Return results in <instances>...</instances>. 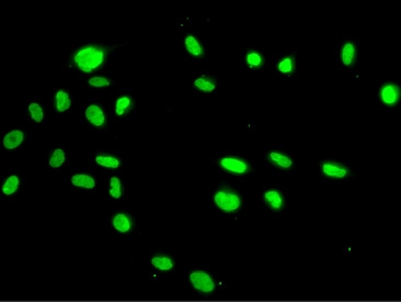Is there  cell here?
I'll list each match as a JSON object with an SVG mask.
<instances>
[{"mask_svg": "<svg viewBox=\"0 0 401 302\" xmlns=\"http://www.w3.org/2000/svg\"><path fill=\"white\" fill-rule=\"evenodd\" d=\"M112 225L113 228L120 233H127L132 230V219H130L126 214H116L112 219Z\"/></svg>", "mask_w": 401, "mask_h": 302, "instance_id": "cell-13", "label": "cell"}, {"mask_svg": "<svg viewBox=\"0 0 401 302\" xmlns=\"http://www.w3.org/2000/svg\"><path fill=\"white\" fill-rule=\"evenodd\" d=\"M151 264H153L156 269L161 271H169L174 268L175 266L174 262H172V259L170 257L163 255L155 256L153 259H151Z\"/></svg>", "mask_w": 401, "mask_h": 302, "instance_id": "cell-19", "label": "cell"}, {"mask_svg": "<svg viewBox=\"0 0 401 302\" xmlns=\"http://www.w3.org/2000/svg\"><path fill=\"white\" fill-rule=\"evenodd\" d=\"M19 185H20V179L17 175L9 176L3 185V188H2L3 194L6 196L13 195L18 190Z\"/></svg>", "mask_w": 401, "mask_h": 302, "instance_id": "cell-21", "label": "cell"}, {"mask_svg": "<svg viewBox=\"0 0 401 302\" xmlns=\"http://www.w3.org/2000/svg\"><path fill=\"white\" fill-rule=\"evenodd\" d=\"M266 157L270 163L281 169H289L294 164L292 157L280 150H270Z\"/></svg>", "mask_w": 401, "mask_h": 302, "instance_id": "cell-10", "label": "cell"}, {"mask_svg": "<svg viewBox=\"0 0 401 302\" xmlns=\"http://www.w3.org/2000/svg\"><path fill=\"white\" fill-rule=\"evenodd\" d=\"M72 100L69 94L65 90H58L55 94V107L58 112H65L71 108Z\"/></svg>", "mask_w": 401, "mask_h": 302, "instance_id": "cell-16", "label": "cell"}, {"mask_svg": "<svg viewBox=\"0 0 401 302\" xmlns=\"http://www.w3.org/2000/svg\"><path fill=\"white\" fill-rule=\"evenodd\" d=\"M109 194L113 199H120L123 194V188H122V183L119 178L113 176L110 179V189Z\"/></svg>", "mask_w": 401, "mask_h": 302, "instance_id": "cell-24", "label": "cell"}, {"mask_svg": "<svg viewBox=\"0 0 401 302\" xmlns=\"http://www.w3.org/2000/svg\"><path fill=\"white\" fill-rule=\"evenodd\" d=\"M264 201L268 207L273 211H281L284 208L285 199L283 197L282 192L278 189H269L263 195Z\"/></svg>", "mask_w": 401, "mask_h": 302, "instance_id": "cell-8", "label": "cell"}, {"mask_svg": "<svg viewBox=\"0 0 401 302\" xmlns=\"http://www.w3.org/2000/svg\"><path fill=\"white\" fill-rule=\"evenodd\" d=\"M214 202L219 210L227 212V214L236 212L241 207L240 196L229 187L218 189L214 195Z\"/></svg>", "mask_w": 401, "mask_h": 302, "instance_id": "cell-2", "label": "cell"}, {"mask_svg": "<svg viewBox=\"0 0 401 302\" xmlns=\"http://www.w3.org/2000/svg\"><path fill=\"white\" fill-rule=\"evenodd\" d=\"M107 52L105 49L95 45H87L81 47L74 55V63L81 72L86 74L92 73L103 65Z\"/></svg>", "mask_w": 401, "mask_h": 302, "instance_id": "cell-1", "label": "cell"}, {"mask_svg": "<svg viewBox=\"0 0 401 302\" xmlns=\"http://www.w3.org/2000/svg\"><path fill=\"white\" fill-rule=\"evenodd\" d=\"M190 280L193 287L199 292L211 293L215 289V283L210 274L205 271H193L190 275Z\"/></svg>", "mask_w": 401, "mask_h": 302, "instance_id": "cell-6", "label": "cell"}, {"mask_svg": "<svg viewBox=\"0 0 401 302\" xmlns=\"http://www.w3.org/2000/svg\"><path fill=\"white\" fill-rule=\"evenodd\" d=\"M29 112L31 118L34 122H42L44 119V111H43V108L41 107L38 102H32V104L29 106Z\"/></svg>", "mask_w": 401, "mask_h": 302, "instance_id": "cell-25", "label": "cell"}, {"mask_svg": "<svg viewBox=\"0 0 401 302\" xmlns=\"http://www.w3.org/2000/svg\"><path fill=\"white\" fill-rule=\"evenodd\" d=\"M219 166L227 173L233 175H245L250 171V165L244 160L237 156H225L218 161Z\"/></svg>", "mask_w": 401, "mask_h": 302, "instance_id": "cell-3", "label": "cell"}, {"mask_svg": "<svg viewBox=\"0 0 401 302\" xmlns=\"http://www.w3.org/2000/svg\"><path fill=\"white\" fill-rule=\"evenodd\" d=\"M24 141V133L21 130H12V131L8 132L3 140L4 147L6 149H16L19 147Z\"/></svg>", "mask_w": 401, "mask_h": 302, "instance_id": "cell-11", "label": "cell"}, {"mask_svg": "<svg viewBox=\"0 0 401 302\" xmlns=\"http://www.w3.org/2000/svg\"><path fill=\"white\" fill-rule=\"evenodd\" d=\"M263 55L258 51H249L246 55V63L250 68H259L263 65Z\"/></svg>", "mask_w": 401, "mask_h": 302, "instance_id": "cell-22", "label": "cell"}, {"mask_svg": "<svg viewBox=\"0 0 401 302\" xmlns=\"http://www.w3.org/2000/svg\"><path fill=\"white\" fill-rule=\"evenodd\" d=\"M65 161H66L65 152L63 149L57 148L52 153V155L50 157V161H48V164H50V166L52 168H59L60 166H63Z\"/></svg>", "mask_w": 401, "mask_h": 302, "instance_id": "cell-23", "label": "cell"}, {"mask_svg": "<svg viewBox=\"0 0 401 302\" xmlns=\"http://www.w3.org/2000/svg\"><path fill=\"white\" fill-rule=\"evenodd\" d=\"M320 169L324 177L335 180L344 179V178H347L350 175V169L344 164L336 161L322 162Z\"/></svg>", "mask_w": 401, "mask_h": 302, "instance_id": "cell-5", "label": "cell"}, {"mask_svg": "<svg viewBox=\"0 0 401 302\" xmlns=\"http://www.w3.org/2000/svg\"><path fill=\"white\" fill-rule=\"evenodd\" d=\"M89 85L95 87V88H102V87H108L111 84V81H110L107 77H103V76H94L91 77L89 80Z\"/></svg>", "mask_w": 401, "mask_h": 302, "instance_id": "cell-26", "label": "cell"}, {"mask_svg": "<svg viewBox=\"0 0 401 302\" xmlns=\"http://www.w3.org/2000/svg\"><path fill=\"white\" fill-rule=\"evenodd\" d=\"M194 87L199 92L210 94L216 89V81L209 76H201L194 80Z\"/></svg>", "mask_w": 401, "mask_h": 302, "instance_id": "cell-17", "label": "cell"}, {"mask_svg": "<svg viewBox=\"0 0 401 302\" xmlns=\"http://www.w3.org/2000/svg\"><path fill=\"white\" fill-rule=\"evenodd\" d=\"M95 163L102 167L110 168V169H116L120 166V160L112 155H105V154L96 155Z\"/></svg>", "mask_w": 401, "mask_h": 302, "instance_id": "cell-18", "label": "cell"}, {"mask_svg": "<svg viewBox=\"0 0 401 302\" xmlns=\"http://www.w3.org/2000/svg\"><path fill=\"white\" fill-rule=\"evenodd\" d=\"M85 116L89 123L95 128H101L106 123V114L100 106L90 105L85 111Z\"/></svg>", "mask_w": 401, "mask_h": 302, "instance_id": "cell-9", "label": "cell"}, {"mask_svg": "<svg viewBox=\"0 0 401 302\" xmlns=\"http://www.w3.org/2000/svg\"><path fill=\"white\" fill-rule=\"evenodd\" d=\"M184 46L191 56L196 57V58L203 57V55H204L203 45L201 44L199 41L194 36H192V34H188V36L185 37Z\"/></svg>", "mask_w": 401, "mask_h": 302, "instance_id": "cell-12", "label": "cell"}, {"mask_svg": "<svg viewBox=\"0 0 401 302\" xmlns=\"http://www.w3.org/2000/svg\"><path fill=\"white\" fill-rule=\"evenodd\" d=\"M132 98L128 96H122L115 101V113L117 116H123L128 112V110L132 107Z\"/></svg>", "mask_w": 401, "mask_h": 302, "instance_id": "cell-20", "label": "cell"}, {"mask_svg": "<svg viewBox=\"0 0 401 302\" xmlns=\"http://www.w3.org/2000/svg\"><path fill=\"white\" fill-rule=\"evenodd\" d=\"M72 184L74 186L84 189H93L95 187V179L87 174H76L72 177Z\"/></svg>", "mask_w": 401, "mask_h": 302, "instance_id": "cell-14", "label": "cell"}, {"mask_svg": "<svg viewBox=\"0 0 401 302\" xmlns=\"http://www.w3.org/2000/svg\"><path fill=\"white\" fill-rule=\"evenodd\" d=\"M379 99L386 107H395L401 99V89L395 82H385L379 89Z\"/></svg>", "mask_w": 401, "mask_h": 302, "instance_id": "cell-4", "label": "cell"}, {"mask_svg": "<svg viewBox=\"0 0 401 302\" xmlns=\"http://www.w3.org/2000/svg\"><path fill=\"white\" fill-rule=\"evenodd\" d=\"M357 57V47L354 42L352 41H347L341 46L340 50V59L341 63L345 67H352L356 62Z\"/></svg>", "mask_w": 401, "mask_h": 302, "instance_id": "cell-7", "label": "cell"}, {"mask_svg": "<svg viewBox=\"0 0 401 302\" xmlns=\"http://www.w3.org/2000/svg\"><path fill=\"white\" fill-rule=\"evenodd\" d=\"M276 70L283 75H292L296 70V59L292 55L281 58L276 64Z\"/></svg>", "mask_w": 401, "mask_h": 302, "instance_id": "cell-15", "label": "cell"}]
</instances>
